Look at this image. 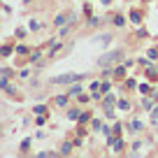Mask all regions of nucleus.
<instances>
[{
	"label": "nucleus",
	"instance_id": "obj_1",
	"mask_svg": "<svg viewBox=\"0 0 158 158\" xmlns=\"http://www.w3.org/2000/svg\"><path fill=\"white\" fill-rule=\"evenodd\" d=\"M121 58H123V51H121V49H114V51H107L105 56H100L98 65H100V68H109L112 63H116V60H121Z\"/></svg>",
	"mask_w": 158,
	"mask_h": 158
},
{
	"label": "nucleus",
	"instance_id": "obj_2",
	"mask_svg": "<svg viewBox=\"0 0 158 158\" xmlns=\"http://www.w3.org/2000/svg\"><path fill=\"white\" fill-rule=\"evenodd\" d=\"M84 77L81 72H68V74H60V77H54V84H70V81H79Z\"/></svg>",
	"mask_w": 158,
	"mask_h": 158
},
{
	"label": "nucleus",
	"instance_id": "obj_3",
	"mask_svg": "<svg viewBox=\"0 0 158 158\" xmlns=\"http://www.w3.org/2000/svg\"><path fill=\"white\" fill-rule=\"evenodd\" d=\"M72 14H58V16H56V19H54V23L56 26H63V23H72Z\"/></svg>",
	"mask_w": 158,
	"mask_h": 158
},
{
	"label": "nucleus",
	"instance_id": "obj_4",
	"mask_svg": "<svg viewBox=\"0 0 158 158\" xmlns=\"http://www.w3.org/2000/svg\"><path fill=\"white\" fill-rule=\"evenodd\" d=\"M109 147H112L114 151H121V149H123V142L118 137H109Z\"/></svg>",
	"mask_w": 158,
	"mask_h": 158
},
{
	"label": "nucleus",
	"instance_id": "obj_5",
	"mask_svg": "<svg viewBox=\"0 0 158 158\" xmlns=\"http://www.w3.org/2000/svg\"><path fill=\"white\" fill-rule=\"evenodd\" d=\"M130 133H139V130H142V121H130Z\"/></svg>",
	"mask_w": 158,
	"mask_h": 158
},
{
	"label": "nucleus",
	"instance_id": "obj_6",
	"mask_svg": "<svg viewBox=\"0 0 158 158\" xmlns=\"http://www.w3.org/2000/svg\"><path fill=\"white\" fill-rule=\"evenodd\" d=\"M60 153H63V156L72 153V142H65V144H63V149H60Z\"/></svg>",
	"mask_w": 158,
	"mask_h": 158
},
{
	"label": "nucleus",
	"instance_id": "obj_7",
	"mask_svg": "<svg viewBox=\"0 0 158 158\" xmlns=\"http://www.w3.org/2000/svg\"><path fill=\"white\" fill-rule=\"evenodd\" d=\"M79 93H81V86H79L77 81H74V86H72V89L68 91V95H79Z\"/></svg>",
	"mask_w": 158,
	"mask_h": 158
},
{
	"label": "nucleus",
	"instance_id": "obj_8",
	"mask_svg": "<svg viewBox=\"0 0 158 158\" xmlns=\"http://www.w3.org/2000/svg\"><path fill=\"white\" fill-rule=\"evenodd\" d=\"M130 21H133V23H139V21H142V14H139V12H133V14H130Z\"/></svg>",
	"mask_w": 158,
	"mask_h": 158
},
{
	"label": "nucleus",
	"instance_id": "obj_9",
	"mask_svg": "<svg viewBox=\"0 0 158 158\" xmlns=\"http://www.w3.org/2000/svg\"><path fill=\"white\" fill-rule=\"evenodd\" d=\"M68 116H70V118H79L81 114H79V109H70V112H68Z\"/></svg>",
	"mask_w": 158,
	"mask_h": 158
},
{
	"label": "nucleus",
	"instance_id": "obj_10",
	"mask_svg": "<svg viewBox=\"0 0 158 158\" xmlns=\"http://www.w3.org/2000/svg\"><path fill=\"white\" fill-rule=\"evenodd\" d=\"M2 56H12V47L10 44H2Z\"/></svg>",
	"mask_w": 158,
	"mask_h": 158
},
{
	"label": "nucleus",
	"instance_id": "obj_11",
	"mask_svg": "<svg viewBox=\"0 0 158 158\" xmlns=\"http://www.w3.org/2000/svg\"><path fill=\"white\" fill-rule=\"evenodd\" d=\"M123 74H126L123 68H114V77H123Z\"/></svg>",
	"mask_w": 158,
	"mask_h": 158
},
{
	"label": "nucleus",
	"instance_id": "obj_12",
	"mask_svg": "<svg viewBox=\"0 0 158 158\" xmlns=\"http://www.w3.org/2000/svg\"><path fill=\"white\" fill-rule=\"evenodd\" d=\"M44 112H47L44 105H35V114H44Z\"/></svg>",
	"mask_w": 158,
	"mask_h": 158
},
{
	"label": "nucleus",
	"instance_id": "obj_13",
	"mask_svg": "<svg viewBox=\"0 0 158 158\" xmlns=\"http://www.w3.org/2000/svg\"><path fill=\"white\" fill-rule=\"evenodd\" d=\"M118 107H121V109H130V102H128V100H118Z\"/></svg>",
	"mask_w": 158,
	"mask_h": 158
},
{
	"label": "nucleus",
	"instance_id": "obj_14",
	"mask_svg": "<svg viewBox=\"0 0 158 158\" xmlns=\"http://www.w3.org/2000/svg\"><path fill=\"white\" fill-rule=\"evenodd\" d=\"M28 147H30V139H23L21 142V151H28Z\"/></svg>",
	"mask_w": 158,
	"mask_h": 158
},
{
	"label": "nucleus",
	"instance_id": "obj_15",
	"mask_svg": "<svg viewBox=\"0 0 158 158\" xmlns=\"http://www.w3.org/2000/svg\"><path fill=\"white\" fill-rule=\"evenodd\" d=\"M105 105H107V107H112V105H114V98H112V95H105Z\"/></svg>",
	"mask_w": 158,
	"mask_h": 158
},
{
	"label": "nucleus",
	"instance_id": "obj_16",
	"mask_svg": "<svg viewBox=\"0 0 158 158\" xmlns=\"http://www.w3.org/2000/svg\"><path fill=\"white\" fill-rule=\"evenodd\" d=\"M68 102V98H65V95H58V98H56V105H65Z\"/></svg>",
	"mask_w": 158,
	"mask_h": 158
},
{
	"label": "nucleus",
	"instance_id": "obj_17",
	"mask_svg": "<svg viewBox=\"0 0 158 158\" xmlns=\"http://www.w3.org/2000/svg\"><path fill=\"white\" fill-rule=\"evenodd\" d=\"M100 91H102V93H107V91H109V81H102V86H100Z\"/></svg>",
	"mask_w": 158,
	"mask_h": 158
},
{
	"label": "nucleus",
	"instance_id": "obj_18",
	"mask_svg": "<svg viewBox=\"0 0 158 158\" xmlns=\"http://www.w3.org/2000/svg\"><path fill=\"white\" fill-rule=\"evenodd\" d=\"M144 109H153V102H151V100H144Z\"/></svg>",
	"mask_w": 158,
	"mask_h": 158
},
{
	"label": "nucleus",
	"instance_id": "obj_19",
	"mask_svg": "<svg viewBox=\"0 0 158 158\" xmlns=\"http://www.w3.org/2000/svg\"><path fill=\"white\" fill-rule=\"evenodd\" d=\"M151 116H153V118H158V105H156V107H153V112H151Z\"/></svg>",
	"mask_w": 158,
	"mask_h": 158
}]
</instances>
